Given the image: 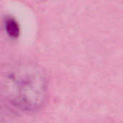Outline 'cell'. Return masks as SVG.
Masks as SVG:
<instances>
[{
    "instance_id": "cell-1",
    "label": "cell",
    "mask_w": 123,
    "mask_h": 123,
    "mask_svg": "<svg viewBox=\"0 0 123 123\" xmlns=\"http://www.w3.org/2000/svg\"><path fill=\"white\" fill-rule=\"evenodd\" d=\"M44 74L31 65H19L8 71L2 80L3 94L14 107L25 112L43 107L48 99Z\"/></svg>"
},
{
    "instance_id": "cell-2",
    "label": "cell",
    "mask_w": 123,
    "mask_h": 123,
    "mask_svg": "<svg viewBox=\"0 0 123 123\" xmlns=\"http://www.w3.org/2000/svg\"><path fill=\"white\" fill-rule=\"evenodd\" d=\"M6 27L8 33L11 36L17 37L19 34V29L17 22L12 19H9L6 22Z\"/></svg>"
}]
</instances>
